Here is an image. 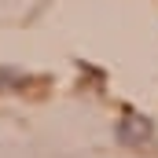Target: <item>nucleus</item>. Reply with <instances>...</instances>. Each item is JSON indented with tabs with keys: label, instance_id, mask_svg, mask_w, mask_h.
Returning a JSON list of instances; mask_svg holds the SVG:
<instances>
[{
	"label": "nucleus",
	"instance_id": "f257e3e1",
	"mask_svg": "<svg viewBox=\"0 0 158 158\" xmlns=\"http://www.w3.org/2000/svg\"><path fill=\"white\" fill-rule=\"evenodd\" d=\"M118 140L129 143V147H147L155 140V125L143 118V114H129V118L118 125Z\"/></svg>",
	"mask_w": 158,
	"mask_h": 158
}]
</instances>
